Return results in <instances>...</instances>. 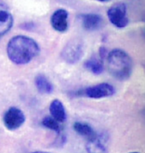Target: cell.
<instances>
[{
    "instance_id": "7",
    "label": "cell",
    "mask_w": 145,
    "mask_h": 153,
    "mask_svg": "<svg viewBox=\"0 0 145 153\" xmlns=\"http://www.w3.org/2000/svg\"><path fill=\"white\" fill-rule=\"evenodd\" d=\"M68 17L69 13L64 8H59L54 11L50 18L51 26L57 32L63 33L68 29Z\"/></svg>"
},
{
    "instance_id": "4",
    "label": "cell",
    "mask_w": 145,
    "mask_h": 153,
    "mask_svg": "<svg viewBox=\"0 0 145 153\" xmlns=\"http://www.w3.org/2000/svg\"><path fill=\"white\" fill-rule=\"evenodd\" d=\"M107 16L110 22L117 28H125L129 23L125 3H116L112 6L107 11Z\"/></svg>"
},
{
    "instance_id": "11",
    "label": "cell",
    "mask_w": 145,
    "mask_h": 153,
    "mask_svg": "<svg viewBox=\"0 0 145 153\" xmlns=\"http://www.w3.org/2000/svg\"><path fill=\"white\" fill-rule=\"evenodd\" d=\"M49 112L53 119H55L59 123H64L66 120V111L64 106L59 100H54L50 103Z\"/></svg>"
},
{
    "instance_id": "13",
    "label": "cell",
    "mask_w": 145,
    "mask_h": 153,
    "mask_svg": "<svg viewBox=\"0 0 145 153\" xmlns=\"http://www.w3.org/2000/svg\"><path fill=\"white\" fill-rule=\"evenodd\" d=\"M85 68L91 71L94 74H101L103 71V65L102 62L98 61L95 59H88L85 62Z\"/></svg>"
},
{
    "instance_id": "9",
    "label": "cell",
    "mask_w": 145,
    "mask_h": 153,
    "mask_svg": "<svg viewBox=\"0 0 145 153\" xmlns=\"http://www.w3.org/2000/svg\"><path fill=\"white\" fill-rule=\"evenodd\" d=\"M80 19L83 27L87 31L98 30L102 24V18L99 14H82Z\"/></svg>"
},
{
    "instance_id": "6",
    "label": "cell",
    "mask_w": 145,
    "mask_h": 153,
    "mask_svg": "<svg viewBox=\"0 0 145 153\" xmlns=\"http://www.w3.org/2000/svg\"><path fill=\"white\" fill-rule=\"evenodd\" d=\"M5 126L7 130L14 131L19 129L25 122V115L22 110L17 107H10L3 118Z\"/></svg>"
},
{
    "instance_id": "15",
    "label": "cell",
    "mask_w": 145,
    "mask_h": 153,
    "mask_svg": "<svg viewBox=\"0 0 145 153\" xmlns=\"http://www.w3.org/2000/svg\"><path fill=\"white\" fill-rule=\"evenodd\" d=\"M99 54H101V58H102V59H103L105 58V56H106V50H105L104 48H101V50H99Z\"/></svg>"
},
{
    "instance_id": "2",
    "label": "cell",
    "mask_w": 145,
    "mask_h": 153,
    "mask_svg": "<svg viewBox=\"0 0 145 153\" xmlns=\"http://www.w3.org/2000/svg\"><path fill=\"white\" fill-rule=\"evenodd\" d=\"M107 68L115 79L128 80L133 70V62L128 53L121 49H114L107 55Z\"/></svg>"
},
{
    "instance_id": "10",
    "label": "cell",
    "mask_w": 145,
    "mask_h": 153,
    "mask_svg": "<svg viewBox=\"0 0 145 153\" xmlns=\"http://www.w3.org/2000/svg\"><path fill=\"white\" fill-rule=\"evenodd\" d=\"M74 129L78 134H80L81 137H83L86 139H87L88 142L93 141L99 137V136L93 130V128L86 123L75 122L74 123Z\"/></svg>"
},
{
    "instance_id": "8",
    "label": "cell",
    "mask_w": 145,
    "mask_h": 153,
    "mask_svg": "<svg viewBox=\"0 0 145 153\" xmlns=\"http://www.w3.org/2000/svg\"><path fill=\"white\" fill-rule=\"evenodd\" d=\"M13 17L8 8L0 3V37L5 35L12 28Z\"/></svg>"
},
{
    "instance_id": "1",
    "label": "cell",
    "mask_w": 145,
    "mask_h": 153,
    "mask_svg": "<svg viewBox=\"0 0 145 153\" xmlns=\"http://www.w3.org/2000/svg\"><path fill=\"white\" fill-rule=\"evenodd\" d=\"M40 48L33 38L25 35H17L11 38L7 46V57L17 65L29 63L38 56Z\"/></svg>"
},
{
    "instance_id": "5",
    "label": "cell",
    "mask_w": 145,
    "mask_h": 153,
    "mask_svg": "<svg viewBox=\"0 0 145 153\" xmlns=\"http://www.w3.org/2000/svg\"><path fill=\"white\" fill-rule=\"evenodd\" d=\"M84 54V48L82 43L79 41L72 40L70 41L66 46L63 48L61 55L63 60L67 63L75 64L82 59Z\"/></svg>"
},
{
    "instance_id": "16",
    "label": "cell",
    "mask_w": 145,
    "mask_h": 153,
    "mask_svg": "<svg viewBox=\"0 0 145 153\" xmlns=\"http://www.w3.org/2000/svg\"><path fill=\"white\" fill-rule=\"evenodd\" d=\"M98 1H101V2H105V1H109V0H98Z\"/></svg>"
},
{
    "instance_id": "3",
    "label": "cell",
    "mask_w": 145,
    "mask_h": 153,
    "mask_svg": "<svg viewBox=\"0 0 145 153\" xmlns=\"http://www.w3.org/2000/svg\"><path fill=\"white\" fill-rule=\"evenodd\" d=\"M114 92H115V90L113 85H109L107 83H103V84H99V85L89 86L85 89L80 90V91L75 92V95L79 97H86L89 98L99 100V98L111 97L114 94Z\"/></svg>"
},
{
    "instance_id": "14",
    "label": "cell",
    "mask_w": 145,
    "mask_h": 153,
    "mask_svg": "<svg viewBox=\"0 0 145 153\" xmlns=\"http://www.w3.org/2000/svg\"><path fill=\"white\" fill-rule=\"evenodd\" d=\"M42 124L45 127H47L54 132H56L58 134L61 133V126H60V123L58 121H56L55 119H53L52 117H46L43 122Z\"/></svg>"
},
{
    "instance_id": "12",
    "label": "cell",
    "mask_w": 145,
    "mask_h": 153,
    "mask_svg": "<svg viewBox=\"0 0 145 153\" xmlns=\"http://www.w3.org/2000/svg\"><path fill=\"white\" fill-rule=\"evenodd\" d=\"M35 86L41 94H50L53 91V85L49 82V80L42 74H39L35 77L34 80Z\"/></svg>"
}]
</instances>
